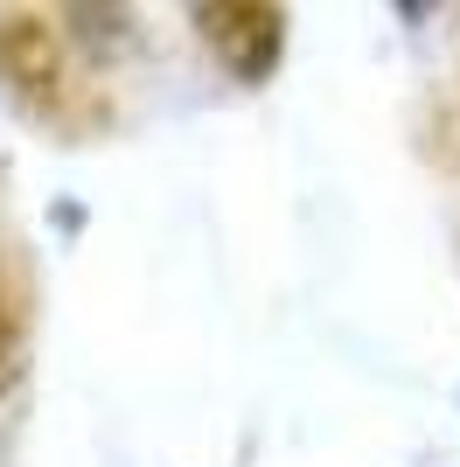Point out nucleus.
Returning <instances> with one entry per match:
<instances>
[{
  "instance_id": "1",
  "label": "nucleus",
  "mask_w": 460,
  "mask_h": 467,
  "mask_svg": "<svg viewBox=\"0 0 460 467\" xmlns=\"http://www.w3.org/2000/svg\"><path fill=\"white\" fill-rule=\"evenodd\" d=\"M189 21L237 84H266L287 57V7H272V0H203L189 7Z\"/></svg>"
},
{
  "instance_id": "2",
  "label": "nucleus",
  "mask_w": 460,
  "mask_h": 467,
  "mask_svg": "<svg viewBox=\"0 0 460 467\" xmlns=\"http://www.w3.org/2000/svg\"><path fill=\"white\" fill-rule=\"evenodd\" d=\"M0 84L28 105L63 98V36L42 15H7L0 21Z\"/></svg>"
},
{
  "instance_id": "3",
  "label": "nucleus",
  "mask_w": 460,
  "mask_h": 467,
  "mask_svg": "<svg viewBox=\"0 0 460 467\" xmlns=\"http://www.w3.org/2000/svg\"><path fill=\"white\" fill-rule=\"evenodd\" d=\"M28 273L0 252V398L28 377Z\"/></svg>"
},
{
  "instance_id": "4",
  "label": "nucleus",
  "mask_w": 460,
  "mask_h": 467,
  "mask_svg": "<svg viewBox=\"0 0 460 467\" xmlns=\"http://www.w3.org/2000/svg\"><path fill=\"white\" fill-rule=\"evenodd\" d=\"M63 28H70V42H84V49H119V42H133V15H126V7H70Z\"/></svg>"
}]
</instances>
